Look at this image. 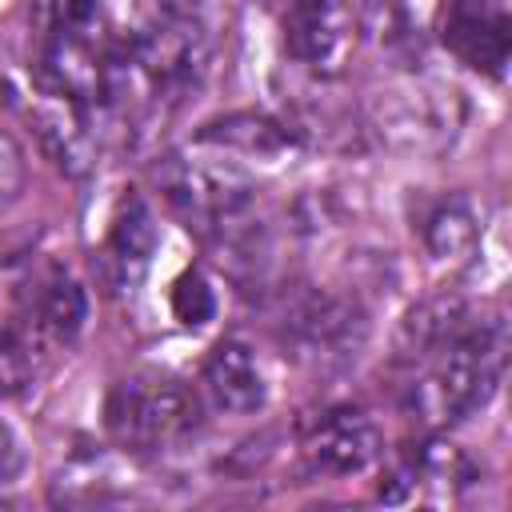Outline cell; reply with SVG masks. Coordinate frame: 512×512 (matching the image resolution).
<instances>
[{
    "label": "cell",
    "instance_id": "cell-1",
    "mask_svg": "<svg viewBox=\"0 0 512 512\" xmlns=\"http://www.w3.org/2000/svg\"><path fill=\"white\" fill-rule=\"evenodd\" d=\"M84 288L44 252L0 260V392H24L80 336Z\"/></svg>",
    "mask_w": 512,
    "mask_h": 512
},
{
    "label": "cell",
    "instance_id": "cell-2",
    "mask_svg": "<svg viewBox=\"0 0 512 512\" xmlns=\"http://www.w3.org/2000/svg\"><path fill=\"white\" fill-rule=\"evenodd\" d=\"M212 56V32L196 4L184 0H148L132 32L116 36L108 100L128 116H164L188 100Z\"/></svg>",
    "mask_w": 512,
    "mask_h": 512
},
{
    "label": "cell",
    "instance_id": "cell-3",
    "mask_svg": "<svg viewBox=\"0 0 512 512\" xmlns=\"http://www.w3.org/2000/svg\"><path fill=\"white\" fill-rule=\"evenodd\" d=\"M508 360V332L500 316H480L476 308L448 328L428 348L400 360L408 368L404 376V412L428 428H452L468 420L476 408H484L504 376Z\"/></svg>",
    "mask_w": 512,
    "mask_h": 512
},
{
    "label": "cell",
    "instance_id": "cell-4",
    "mask_svg": "<svg viewBox=\"0 0 512 512\" xmlns=\"http://www.w3.org/2000/svg\"><path fill=\"white\" fill-rule=\"evenodd\" d=\"M32 28L36 84L100 108L108 100L116 52V32L108 24L104 0H36Z\"/></svg>",
    "mask_w": 512,
    "mask_h": 512
},
{
    "label": "cell",
    "instance_id": "cell-5",
    "mask_svg": "<svg viewBox=\"0 0 512 512\" xmlns=\"http://www.w3.org/2000/svg\"><path fill=\"white\" fill-rule=\"evenodd\" d=\"M104 428L132 456L176 452L200 432V400L168 372H128L104 396Z\"/></svg>",
    "mask_w": 512,
    "mask_h": 512
},
{
    "label": "cell",
    "instance_id": "cell-6",
    "mask_svg": "<svg viewBox=\"0 0 512 512\" xmlns=\"http://www.w3.org/2000/svg\"><path fill=\"white\" fill-rule=\"evenodd\" d=\"M284 52L320 80L340 76L360 44L356 0H288L280 12Z\"/></svg>",
    "mask_w": 512,
    "mask_h": 512
},
{
    "label": "cell",
    "instance_id": "cell-7",
    "mask_svg": "<svg viewBox=\"0 0 512 512\" xmlns=\"http://www.w3.org/2000/svg\"><path fill=\"white\" fill-rule=\"evenodd\" d=\"M480 480L476 464L448 440H416L388 464L380 496L388 504H456L464 488Z\"/></svg>",
    "mask_w": 512,
    "mask_h": 512
},
{
    "label": "cell",
    "instance_id": "cell-8",
    "mask_svg": "<svg viewBox=\"0 0 512 512\" xmlns=\"http://www.w3.org/2000/svg\"><path fill=\"white\" fill-rule=\"evenodd\" d=\"M460 100L452 88L432 80H408L400 88L380 92L376 100V128L400 148H444L460 128Z\"/></svg>",
    "mask_w": 512,
    "mask_h": 512
},
{
    "label": "cell",
    "instance_id": "cell-9",
    "mask_svg": "<svg viewBox=\"0 0 512 512\" xmlns=\"http://www.w3.org/2000/svg\"><path fill=\"white\" fill-rule=\"evenodd\" d=\"M284 328H288L296 352L316 360L320 368H336V364L356 360V352L368 336V320H364L360 304L348 296L320 292V288L296 296Z\"/></svg>",
    "mask_w": 512,
    "mask_h": 512
},
{
    "label": "cell",
    "instance_id": "cell-10",
    "mask_svg": "<svg viewBox=\"0 0 512 512\" xmlns=\"http://www.w3.org/2000/svg\"><path fill=\"white\" fill-rule=\"evenodd\" d=\"M300 456H304V468L312 476L344 480V476L368 472L384 456V436H380L376 420L364 408H348L344 404V408L320 412L304 428Z\"/></svg>",
    "mask_w": 512,
    "mask_h": 512
},
{
    "label": "cell",
    "instance_id": "cell-11",
    "mask_svg": "<svg viewBox=\"0 0 512 512\" xmlns=\"http://www.w3.org/2000/svg\"><path fill=\"white\" fill-rule=\"evenodd\" d=\"M440 44L472 72L500 80L512 56V16L508 0H444Z\"/></svg>",
    "mask_w": 512,
    "mask_h": 512
},
{
    "label": "cell",
    "instance_id": "cell-12",
    "mask_svg": "<svg viewBox=\"0 0 512 512\" xmlns=\"http://www.w3.org/2000/svg\"><path fill=\"white\" fill-rule=\"evenodd\" d=\"M92 108L96 104H84V100H72V96H56V92H48L40 84H36V92L28 100V120L36 128L44 152L68 176L92 172V164L100 156V128H96Z\"/></svg>",
    "mask_w": 512,
    "mask_h": 512
},
{
    "label": "cell",
    "instance_id": "cell-13",
    "mask_svg": "<svg viewBox=\"0 0 512 512\" xmlns=\"http://www.w3.org/2000/svg\"><path fill=\"white\" fill-rule=\"evenodd\" d=\"M156 248H160L156 216H152V208H148V200L140 192H128L116 204L112 224H108V236H104L100 256H96L100 280L116 296H132L140 288V280L148 276Z\"/></svg>",
    "mask_w": 512,
    "mask_h": 512
},
{
    "label": "cell",
    "instance_id": "cell-14",
    "mask_svg": "<svg viewBox=\"0 0 512 512\" xmlns=\"http://www.w3.org/2000/svg\"><path fill=\"white\" fill-rule=\"evenodd\" d=\"M204 396L228 416H252L268 404V380L256 352L244 340H220L200 368Z\"/></svg>",
    "mask_w": 512,
    "mask_h": 512
},
{
    "label": "cell",
    "instance_id": "cell-15",
    "mask_svg": "<svg viewBox=\"0 0 512 512\" xmlns=\"http://www.w3.org/2000/svg\"><path fill=\"white\" fill-rule=\"evenodd\" d=\"M416 232L436 264H460L480 244V216L468 196H440L420 208Z\"/></svg>",
    "mask_w": 512,
    "mask_h": 512
},
{
    "label": "cell",
    "instance_id": "cell-16",
    "mask_svg": "<svg viewBox=\"0 0 512 512\" xmlns=\"http://www.w3.org/2000/svg\"><path fill=\"white\" fill-rule=\"evenodd\" d=\"M200 144H212V148H228V152H244V156H260V160H280L288 152H296V132L284 128L280 120L272 116H260V112H232V116H220L212 124L200 128Z\"/></svg>",
    "mask_w": 512,
    "mask_h": 512
},
{
    "label": "cell",
    "instance_id": "cell-17",
    "mask_svg": "<svg viewBox=\"0 0 512 512\" xmlns=\"http://www.w3.org/2000/svg\"><path fill=\"white\" fill-rule=\"evenodd\" d=\"M172 316L188 328H200L216 316V292L208 284V276L200 268H188L176 284H172Z\"/></svg>",
    "mask_w": 512,
    "mask_h": 512
},
{
    "label": "cell",
    "instance_id": "cell-18",
    "mask_svg": "<svg viewBox=\"0 0 512 512\" xmlns=\"http://www.w3.org/2000/svg\"><path fill=\"white\" fill-rule=\"evenodd\" d=\"M20 188H24V152L8 132H0V204H12Z\"/></svg>",
    "mask_w": 512,
    "mask_h": 512
},
{
    "label": "cell",
    "instance_id": "cell-19",
    "mask_svg": "<svg viewBox=\"0 0 512 512\" xmlns=\"http://www.w3.org/2000/svg\"><path fill=\"white\" fill-rule=\"evenodd\" d=\"M12 468V436H8V428L0 424V476Z\"/></svg>",
    "mask_w": 512,
    "mask_h": 512
}]
</instances>
